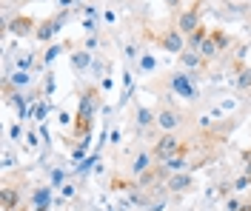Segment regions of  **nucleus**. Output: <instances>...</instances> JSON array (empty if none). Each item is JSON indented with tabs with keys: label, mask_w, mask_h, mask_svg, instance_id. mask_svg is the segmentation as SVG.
Listing matches in <instances>:
<instances>
[{
	"label": "nucleus",
	"mask_w": 251,
	"mask_h": 211,
	"mask_svg": "<svg viewBox=\"0 0 251 211\" xmlns=\"http://www.w3.org/2000/svg\"><path fill=\"white\" fill-rule=\"evenodd\" d=\"M237 89L251 94V69L249 66H237Z\"/></svg>",
	"instance_id": "obj_17"
},
{
	"label": "nucleus",
	"mask_w": 251,
	"mask_h": 211,
	"mask_svg": "<svg viewBox=\"0 0 251 211\" xmlns=\"http://www.w3.org/2000/svg\"><path fill=\"white\" fill-rule=\"evenodd\" d=\"M243 163H246V177L251 180V148H246V151H243Z\"/></svg>",
	"instance_id": "obj_36"
},
{
	"label": "nucleus",
	"mask_w": 251,
	"mask_h": 211,
	"mask_svg": "<svg viewBox=\"0 0 251 211\" xmlns=\"http://www.w3.org/2000/svg\"><path fill=\"white\" fill-rule=\"evenodd\" d=\"M154 40H157V46H160L163 51H169V54H180V51H186V34L180 32L177 26H174V29H163Z\"/></svg>",
	"instance_id": "obj_6"
},
{
	"label": "nucleus",
	"mask_w": 251,
	"mask_h": 211,
	"mask_svg": "<svg viewBox=\"0 0 251 211\" xmlns=\"http://www.w3.org/2000/svg\"><path fill=\"white\" fill-rule=\"evenodd\" d=\"M94 163H97V151H94L92 157H86V160L80 163V165H77V171H80V174H89V171H92V165H94Z\"/></svg>",
	"instance_id": "obj_27"
},
{
	"label": "nucleus",
	"mask_w": 251,
	"mask_h": 211,
	"mask_svg": "<svg viewBox=\"0 0 251 211\" xmlns=\"http://www.w3.org/2000/svg\"><path fill=\"white\" fill-rule=\"evenodd\" d=\"M37 140H40V131H26V151H34Z\"/></svg>",
	"instance_id": "obj_26"
},
{
	"label": "nucleus",
	"mask_w": 251,
	"mask_h": 211,
	"mask_svg": "<svg viewBox=\"0 0 251 211\" xmlns=\"http://www.w3.org/2000/svg\"><path fill=\"white\" fill-rule=\"evenodd\" d=\"M54 94V71H46V97Z\"/></svg>",
	"instance_id": "obj_31"
},
{
	"label": "nucleus",
	"mask_w": 251,
	"mask_h": 211,
	"mask_svg": "<svg viewBox=\"0 0 251 211\" xmlns=\"http://www.w3.org/2000/svg\"><path fill=\"white\" fill-rule=\"evenodd\" d=\"M154 163L157 160H154V154H151V151H140V154L131 160V174H134V177H143V174H146Z\"/></svg>",
	"instance_id": "obj_12"
},
{
	"label": "nucleus",
	"mask_w": 251,
	"mask_h": 211,
	"mask_svg": "<svg viewBox=\"0 0 251 211\" xmlns=\"http://www.w3.org/2000/svg\"><path fill=\"white\" fill-rule=\"evenodd\" d=\"M60 51H63L60 43H51V46L46 49V54H43V60H40V66H51L57 57H60Z\"/></svg>",
	"instance_id": "obj_23"
},
{
	"label": "nucleus",
	"mask_w": 251,
	"mask_h": 211,
	"mask_svg": "<svg viewBox=\"0 0 251 211\" xmlns=\"http://www.w3.org/2000/svg\"><path fill=\"white\" fill-rule=\"evenodd\" d=\"M20 137H26L23 126H20V123H12V126H9V143H20Z\"/></svg>",
	"instance_id": "obj_25"
},
{
	"label": "nucleus",
	"mask_w": 251,
	"mask_h": 211,
	"mask_svg": "<svg viewBox=\"0 0 251 211\" xmlns=\"http://www.w3.org/2000/svg\"><path fill=\"white\" fill-rule=\"evenodd\" d=\"M151 126H157V112L146 109V106H137V129L149 131Z\"/></svg>",
	"instance_id": "obj_15"
},
{
	"label": "nucleus",
	"mask_w": 251,
	"mask_h": 211,
	"mask_svg": "<svg viewBox=\"0 0 251 211\" xmlns=\"http://www.w3.org/2000/svg\"><path fill=\"white\" fill-rule=\"evenodd\" d=\"M69 20V12H60V15H54V17H46V20H40L37 23V32H34V37L40 40V43H49L54 34L63 29V23Z\"/></svg>",
	"instance_id": "obj_7"
},
{
	"label": "nucleus",
	"mask_w": 251,
	"mask_h": 211,
	"mask_svg": "<svg viewBox=\"0 0 251 211\" xmlns=\"http://www.w3.org/2000/svg\"><path fill=\"white\" fill-rule=\"evenodd\" d=\"M208 32H211V29H205V26H200L197 32H191V34L186 37V46H188V49H194V51H197L200 46H203V40L208 37Z\"/></svg>",
	"instance_id": "obj_18"
},
{
	"label": "nucleus",
	"mask_w": 251,
	"mask_h": 211,
	"mask_svg": "<svg viewBox=\"0 0 251 211\" xmlns=\"http://www.w3.org/2000/svg\"><path fill=\"white\" fill-rule=\"evenodd\" d=\"M51 191H54V186H40V188H34V194H31V200H34V209H37V206H46V209H51Z\"/></svg>",
	"instance_id": "obj_16"
},
{
	"label": "nucleus",
	"mask_w": 251,
	"mask_h": 211,
	"mask_svg": "<svg viewBox=\"0 0 251 211\" xmlns=\"http://www.w3.org/2000/svg\"><path fill=\"white\" fill-rule=\"evenodd\" d=\"M240 209H243V203H240L237 197H228V200H226V211H240Z\"/></svg>",
	"instance_id": "obj_33"
},
{
	"label": "nucleus",
	"mask_w": 251,
	"mask_h": 211,
	"mask_svg": "<svg viewBox=\"0 0 251 211\" xmlns=\"http://www.w3.org/2000/svg\"><path fill=\"white\" fill-rule=\"evenodd\" d=\"M163 165L169 168V174H180V171L188 168V160H186V154H177V157H172V160H166Z\"/></svg>",
	"instance_id": "obj_20"
},
{
	"label": "nucleus",
	"mask_w": 251,
	"mask_h": 211,
	"mask_svg": "<svg viewBox=\"0 0 251 211\" xmlns=\"http://www.w3.org/2000/svg\"><path fill=\"white\" fill-rule=\"evenodd\" d=\"M231 186H234V191H246V188L251 186V180L246 177V174H240V177H237L234 183H231Z\"/></svg>",
	"instance_id": "obj_29"
},
{
	"label": "nucleus",
	"mask_w": 251,
	"mask_h": 211,
	"mask_svg": "<svg viewBox=\"0 0 251 211\" xmlns=\"http://www.w3.org/2000/svg\"><path fill=\"white\" fill-rule=\"evenodd\" d=\"M0 206H3V211H17V206H20V191L12 188V186H6L0 191Z\"/></svg>",
	"instance_id": "obj_14"
},
{
	"label": "nucleus",
	"mask_w": 251,
	"mask_h": 211,
	"mask_svg": "<svg viewBox=\"0 0 251 211\" xmlns=\"http://www.w3.org/2000/svg\"><path fill=\"white\" fill-rule=\"evenodd\" d=\"M49 112H51V103H49V100H43V103H37V106H34V112H31V117H34L37 123H43V120L49 117Z\"/></svg>",
	"instance_id": "obj_24"
},
{
	"label": "nucleus",
	"mask_w": 251,
	"mask_h": 211,
	"mask_svg": "<svg viewBox=\"0 0 251 211\" xmlns=\"http://www.w3.org/2000/svg\"><path fill=\"white\" fill-rule=\"evenodd\" d=\"M177 57H180V66H183L186 71H203L205 63H208V60H203V54H200V51H194V49L180 51Z\"/></svg>",
	"instance_id": "obj_10"
},
{
	"label": "nucleus",
	"mask_w": 251,
	"mask_h": 211,
	"mask_svg": "<svg viewBox=\"0 0 251 211\" xmlns=\"http://www.w3.org/2000/svg\"><path fill=\"white\" fill-rule=\"evenodd\" d=\"M200 26H203V0H194L186 12H180V17H177V29L188 37L191 32H197Z\"/></svg>",
	"instance_id": "obj_5"
},
{
	"label": "nucleus",
	"mask_w": 251,
	"mask_h": 211,
	"mask_svg": "<svg viewBox=\"0 0 251 211\" xmlns=\"http://www.w3.org/2000/svg\"><path fill=\"white\" fill-rule=\"evenodd\" d=\"M191 186H194V180H191V174H186V171L172 174V177L166 180V188H169L172 194H183V191H188Z\"/></svg>",
	"instance_id": "obj_11"
},
{
	"label": "nucleus",
	"mask_w": 251,
	"mask_h": 211,
	"mask_svg": "<svg viewBox=\"0 0 251 211\" xmlns=\"http://www.w3.org/2000/svg\"><path fill=\"white\" fill-rule=\"evenodd\" d=\"M37 23L40 20H34L31 15H17L15 20H9V34H15V37H29V34L37 32Z\"/></svg>",
	"instance_id": "obj_9"
},
{
	"label": "nucleus",
	"mask_w": 251,
	"mask_h": 211,
	"mask_svg": "<svg viewBox=\"0 0 251 211\" xmlns=\"http://www.w3.org/2000/svg\"><path fill=\"white\" fill-rule=\"evenodd\" d=\"M100 106H103V89L94 86V83L83 86V89H80V109H77V114H75V126H72L75 137H80V140H83V137H92L94 117L100 112Z\"/></svg>",
	"instance_id": "obj_1"
},
{
	"label": "nucleus",
	"mask_w": 251,
	"mask_h": 211,
	"mask_svg": "<svg viewBox=\"0 0 251 211\" xmlns=\"http://www.w3.org/2000/svg\"><path fill=\"white\" fill-rule=\"evenodd\" d=\"M183 126V114L172 109V106H163L157 112V129H163V134H174V131Z\"/></svg>",
	"instance_id": "obj_8"
},
{
	"label": "nucleus",
	"mask_w": 251,
	"mask_h": 211,
	"mask_svg": "<svg viewBox=\"0 0 251 211\" xmlns=\"http://www.w3.org/2000/svg\"><path fill=\"white\" fill-rule=\"evenodd\" d=\"M100 89H103V92H109V89H111V77H109V74H103V77H100Z\"/></svg>",
	"instance_id": "obj_38"
},
{
	"label": "nucleus",
	"mask_w": 251,
	"mask_h": 211,
	"mask_svg": "<svg viewBox=\"0 0 251 211\" xmlns=\"http://www.w3.org/2000/svg\"><path fill=\"white\" fill-rule=\"evenodd\" d=\"M15 165V154H12V146L3 148V168H12Z\"/></svg>",
	"instance_id": "obj_30"
},
{
	"label": "nucleus",
	"mask_w": 251,
	"mask_h": 211,
	"mask_svg": "<svg viewBox=\"0 0 251 211\" xmlns=\"http://www.w3.org/2000/svg\"><path fill=\"white\" fill-rule=\"evenodd\" d=\"M60 6H75V3H80V0H57Z\"/></svg>",
	"instance_id": "obj_39"
},
{
	"label": "nucleus",
	"mask_w": 251,
	"mask_h": 211,
	"mask_svg": "<svg viewBox=\"0 0 251 211\" xmlns=\"http://www.w3.org/2000/svg\"><path fill=\"white\" fill-rule=\"evenodd\" d=\"M188 148L191 146H188L186 140H180L177 134H160L149 151L154 154L157 163H166V160H172V157H177V154H188Z\"/></svg>",
	"instance_id": "obj_2"
},
{
	"label": "nucleus",
	"mask_w": 251,
	"mask_h": 211,
	"mask_svg": "<svg viewBox=\"0 0 251 211\" xmlns=\"http://www.w3.org/2000/svg\"><path fill=\"white\" fill-rule=\"evenodd\" d=\"M169 89L183 100H197L200 97V89H197L191 71H174V74H169Z\"/></svg>",
	"instance_id": "obj_3"
},
{
	"label": "nucleus",
	"mask_w": 251,
	"mask_h": 211,
	"mask_svg": "<svg viewBox=\"0 0 251 211\" xmlns=\"http://www.w3.org/2000/svg\"><path fill=\"white\" fill-rule=\"evenodd\" d=\"M151 71H157V57L151 51H143L140 54V74H151Z\"/></svg>",
	"instance_id": "obj_22"
},
{
	"label": "nucleus",
	"mask_w": 251,
	"mask_h": 211,
	"mask_svg": "<svg viewBox=\"0 0 251 211\" xmlns=\"http://www.w3.org/2000/svg\"><path fill=\"white\" fill-rule=\"evenodd\" d=\"M51 186H54V188L63 186V168H54V171H51Z\"/></svg>",
	"instance_id": "obj_32"
},
{
	"label": "nucleus",
	"mask_w": 251,
	"mask_h": 211,
	"mask_svg": "<svg viewBox=\"0 0 251 211\" xmlns=\"http://www.w3.org/2000/svg\"><path fill=\"white\" fill-rule=\"evenodd\" d=\"M15 66L17 71H31L34 69V51H20L15 57Z\"/></svg>",
	"instance_id": "obj_19"
},
{
	"label": "nucleus",
	"mask_w": 251,
	"mask_h": 211,
	"mask_svg": "<svg viewBox=\"0 0 251 211\" xmlns=\"http://www.w3.org/2000/svg\"><path fill=\"white\" fill-rule=\"evenodd\" d=\"M60 194H63V200H72V197H75V186L63 183V186H60Z\"/></svg>",
	"instance_id": "obj_34"
},
{
	"label": "nucleus",
	"mask_w": 251,
	"mask_h": 211,
	"mask_svg": "<svg viewBox=\"0 0 251 211\" xmlns=\"http://www.w3.org/2000/svg\"><path fill=\"white\" fill-rule=\"evenodd\" d=\"M109 140H111V146H117V143H120V129H111L109 131Z\"/></svg>",
	"instance_id": "obj_37"
},
{
	"label": "nucleus",
	"mask_w": 251,
	"mask_h": 211,
	"mask_svg": "<svg viewBox=\"0 0 251 211\" xmlns=\"http://www.w3.org/2000/svg\"><path fill=\"white\" fill-rule=\"evenodd\" d=\"M240 211H251V203H243V209Z\"/></svg>",
	"instance_id": "obj_40"
},
{
	"label": "nucleus",
	"mask_w": 251,
	"mask_h": 211,
	"mask_svg": "<svg viewBox=\"0 0 251 211\" xmlns=\"http://www.w3.org/2000/svg\"><path fill=\"white\" fill-rule=\"evenodd\" d=\"M57 123H60L63 129H72V126H75V117L69 112H57Z\"/></svg>",
	"instance_id": "obj_28"
},
{
	"label": "nucleus",
	"mask_w": 251,
	"mask_h": 211,
	"mask_svg": "<svg viewBox=\"0 0 251 211\" xmlns=\"http://www.w3.org/2000/svg\"><path fill=\"white\" fill-rule=\"evenodd\" d=\"M231 46V34L226 32V29H211L208 37L203 40V46H200V54H203V60H214L220 51H226Z\"/></svg>",
	"instance_id": "obj_4"
},
{
	"label": "nucleus",
	"mask_w": 251,
	"mask_h": 211,
	"mask_svg": "<svg viewBox=\"0 0 251 211\" xmlns=\"http://www.w3.org/2000/svg\"><path fill=\"white\" fill-rule=\"evenodd\" d=\"M94 66V57L89 49H75L72 51V69L75 71H86V69H92Z\"/></svg>",
	"instance_id": "obj_13"
},
{
	"label": "nucleus",
	"mask_w": 251,
	"mask_h": 211,
	"mask_svg": "<svg viewBox=\"0 0 251 211\" xmlns=\"http://www.w3.org/2000/svg\"><path fill=\"white\" fill-rule=\"evenodd\" d=\"M6 80L20 92V89H26V86L31 83V71H15V74H6Z\"/></svg>",
	"instance_id": "obj_21"
},
{
	"label": "nucleus",
	"mask_w": 251,
	"mask_h": 211,
	"mask_svg": "<svg viewBox=\"0 0 251 211\" xmlns=\"http://www.w3.org/2000/svg\"><path fill=\"white\" fill-rule=\"evenodd\" d=\"M17 211H26V209H17Z\"/></svg>",
	"instance_id": "obj_41"
},
{
	"label": "nucleus",
	"mask_w": 251,
	"mask_h": 211,
	"mask_svg": "<svg viewBox=\"0 0 251 211\" xmlns=\"http://www.w3.org/2000/svg\"><path fill=\"white\" fill-rule=\"evenodd\" d=\"M83 29H86L89 34H94L97 32V20H94V17H86V20H83Z\"/></svg>",
	"instance_id": "obj_35"
}]
</instances>
